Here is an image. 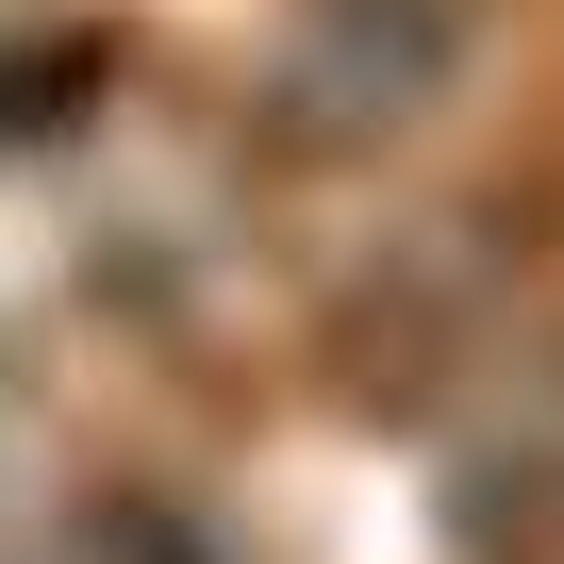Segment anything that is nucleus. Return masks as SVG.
I'll return each instance as SVG.
<instances>
[{"mask_svg":"<svg viewBox=\"0 0 564 564\" xmlns=\"http://www.w3.org/2000/svg\"><path fill=\"white\" fill-rule=\"evenodd\" d=\"M51 564H232V547L199 531V498H166V481H100V498L51 531Z\"/></svg>","mask_w":564,"mask_h":564,"instance_id":"3","label":"nucleus"},{"mask_svg":"<svg viewBox=\"0 0 564 564\" xmlns=\"http://www.w3.org/2000/svg\"><path fill=\"white\" fill-rule=\"evenodd\" d=\"M465 51H481V0H282L249 100L300 150H382L465 84Z\"/></svg>","mask_w":564,"mask_h":564,"instance_id":"1","label":"nucleus"},{"mask_svg":"<svg viewBox=\"0 0 564 564\" xmlns=\"http://www.w3.org/2000/svg\"><path fill=\"white\" fill-rule=\"evenodd\" d=\"M448 481H465V514L514 547V531H547L564 547V333H498L465 382H448Z\"/></svg>","mask_w":564,"mask_h":564,"instance_id":"2","label":"nucleus"}]
</instances>
